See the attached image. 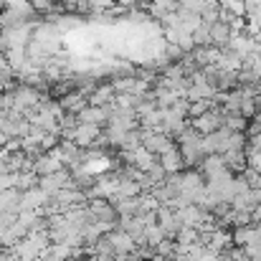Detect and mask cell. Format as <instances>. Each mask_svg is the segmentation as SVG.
<instances>
[{"instance_id":"cell-11","label":"cell","mask_w":261,"mask_h":261,"mask_svg":"<svg viewBox=\"0 0 261 261\" xmlns=\"http://www.w3.org/2000/svg\"><path fill=\"white\" fill-rule=\"evenodd\" d=\"M158 160L163 163V168H165L168 173H180V170H185V163H182V155H180L177 145H173L168 152H163Z\"/></svg>"},{"instance_id":"cell-5","label":"cell","mask_w":261,"mask_h":261,"mask_svg":"<svg viewBox=\"0 0 261 261\" xmlns=\"http://www.w3.org/2000/svg\"><path fill=\"white\" fill-rule=\"evenodd\" d=\"M99 137H101V127H99V124L79 122V124L74 127V137H71V140H74L79 147H91Z\"/></svg>"},{"instance_id":"cell-14","label":"cell","mask_w":261,"mask_h":261,"mask_svg":"<svg viewBox=\"0 0 261 261\" xmlns=\"http://www.w3.org/2000/svg\"><path fill=\"white\" fill-rule=\"evenodd\" d=\"M193 43H195V46H213L211 25H208V23H200V25L193 31Z\"/></svg>"},{"instance_id":"cell-2","label":"cell","mask_w":261,"mask_h":261,"mask_svg":"<svg viewBox=\"0 0 261 261\" xmlns=\"http://www.w3.org/2000/svg\"><path fill=\"white\" fill-rule=\"evenodd\" d=\"M173 145H175V140L168 132H163V129H145V127H142V147H147L152 155L160 158V155L168 152Z\"/></svg>"},{"instance_id":"cell-16","label":"cell","mask_w":261,"mask_h":261,"mask_svg":"<svg viewBox=\"0 0 261 261\" xmlns=\"http://www.w3.org/2000/svg\"><path fill=\"white\" fill-rule=\"evenodd\" d=\"M145 175H147V180H150L152 185H158V182H163V180L168 177V170L163 168V163H160V160H155V163L145 170Z\"/></svg>"},{"instance_id":"cell-6","label":"cell","mask_w":261,"mask_h":261,"mask_svg":"<svg viewBox=\"0 0 261 261\" xmlns=\"http://www.w3.org/2000/svg\"><path fill=\"white\" fill-rule=\"evenodd\" d=\"M61 168H66L56 155H51V152H41L33 163H31V170L38 175V177H43V175H51L56 173V170H61Z\"/></svg>"},{"instance_id":"cell-12","label":"cell","mask_w":261,"mask_h":261,"mask_svg":"<svg viewBox=\"0 0 261 261\" xmlns=\"http://www.w3.org/2000/svg\"><path fill=\"white\" fill-rule=\"evenodd\" d=\"M165 239H168V236H165V231L160 228V223H152V226L145 228V244H147L150 249H158Z\"/></svg>"},{"instance_id":"cell-3","label":"cell","mask_w":261,"mask_h":261,"mask_svg":"<svg viewBox=\"0 0 261 261\" xmlns=\"http://www.w3.org/2000/svg\"><path fill=\"white\" fill-rule=\"evenodd\" d=\"M228 137H231V132L226 127H221V129H216L211 135H203V150H205V155H223L228 150Z\"/></svg>"},{"instance_id":"cell-4","label":"cell","mask_w":261,"mask_h":261,"mask_svg":"<svg viewBox=\"0 0 261 261\" xmlns=\"http://www.w3.org/2000/svg\"><path fill=\"white\" fill-rule=\"evenodd\" d=\"M158 223H160V228L165 231L168 239H175L177 231L182 228V223H180L175 208H170V205H158Z\"/></svg>"},{"instance_id":"cell-8","label":"cell","mask_w":261,"mask_h":261,"mask_svg":"<svg viewBox=\"0 0 261 261\" xmlns=\"http://www.w3.org/2000/svg\"><path fill=\"white\" fill-rule=\"evenodd\" d=\"M114 101H117V91L112 87V82L94 87V91L89 94V104H94V107H109V104H114Z\"/></svg>"},{"instance_id":"cell-15","label":"cell","mask_w":261,"mask_h":261,"mask_svg":"<svg viewBox=\"0 0 261 261\" xmlns=\"http://www.w3.org/2000/svg\"><path fill=\"white\" fill-rule=\"evenodd\" d=\"M211 107H213V99H195V101H190V107H188V119H195V117L205 114Z\"/></svg>"},{"instance_id":"cell-7","label":"cell","mask_w":261,"mask_h":261,"mask_svg":"<svg viewBox=\"0 0 261 261\" xmlns=\"http://www.w3.org/2000/svg\"><path fill=\"white\" fill-rule=\"evenodd\" d=\"M74 256V246H69V244H56V241H51L43 251H41V261H66Z\"/></svg>"},{"instance_id":"cell-10","label":"cell","mask_w":261,"mask_h":261,"mask_svg":"<svg viewBox=\"0 0 261 261\" xmlns=\"http://www.w3.org/2000/svg\"><path fill=\"white\" fill-rule=\"evenodd\" d=\"M223 160L228 165V170L233 175H241L249 168V158H246V150H226L223 152Z\"/></svg>"},{"instance_id":"cell-1","label":"cell","mask_w":261,"mask_h":261,"mask_svg":"<svg viewBox=\"0 0 261 261\" xmlns=\"http://www.w3.org/2000/svg\"><path fill=\"white\" fill-rule=\"evenodd\" d=\"M223 119H226L223 109L213 104L205 114H200V117L190 119V127H193L198 135H211V132H216V129H221V127H223Z\"/></svg>"},{"instance_id":"cell-13","label":"cell","mask_w":261,"mask_h":261,"mask_svg":"<svg viewBox=\"0 0 261 261\" xmlns=\"http://www.w3.org/2000/svg\"><path fill=\"white\" fill-rule=\"evenodd\" d=\"M223 127H226L228 132H246V127H249V117H244V114H226Z\"/></svg>"},{"instance_id":"cell-9","label":"cell","mask_w":261,"mask_h":261,"mask_svg":"<svg viewBox=\"0 0 261 261\" xmlns=\"http://www.w3.org/2000/svg\"><path fill=\"white\" fill-rule=\"evenodd\" d=\"M233 28H231V23H226V20H216L213 25H211V38H213V46H218V48H223V46H228L231 43V38H233Z\"/></svg>"},{"instance_id":"cell-17","label":"cell","mask_w":261,"mask_h":261,"mask_svg":"<svg viewBox=\"0 0 261 261\" xmlns=\"http://www.w3.org/2000/svg\"><path fill=\"white\" fill-rule=\"evenodd\" d=\"M246 145H249V135L246 132H231L228 150H246Z\"/></svg>"}]
</instances>
